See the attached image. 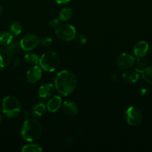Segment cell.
I'll return each instance as SVG.
<instances>
[{
  "instance_id": "obj_24",
  "label": "cell",
  "mask_w": 152,
  "mask_h": 152,
  "mask_svg": "<svg viewBox=\"0 0 152 152\" xmlns=\"http://www.w3.org/2000/svg\"><path fill=\"white\" fill-rule=\"evenodd\" d=\"M22 25L19 22H13L11 24V26H10V31L15 35H19L22 32Z\"/></svg>"
},
{
  "instance_id": "obj_17",
  "label": "cell",
  "mask_w": 152,
  "mask_h": 152,
  "mask_svg": "<svg viewBox=\"0 0 152 152\" xmlns=\"http://www.w3.org/2000/svg\"><path fill=\"white\" fill-rule=\"evenodd\" d=\"M148 65V61L146 58L144 56H141V57H138L137 62H136V71H138L139 73H141L145 69Z\"/></svg>"
},
{
  "instance_id": "obj_23",
  "label": "cell",
  "mask_w": 152,
  "mask_h": 152,
  "mask_svg": "<svg viewBox=\"0 0 152 152\" xmlns=\"http://www.w3.org/2000/svg\"><path fill=\"white\" fill-rule=\"evenodd\" d=\"M25 60L27 63L30 64V65H37V63L40 61V59L37 56V55H36L35 53H27L25 56Z\"/></svg>"
},
{
  "instance_id": "obj_27",
  "label": "cell",
  "mask_w": 152,
  "mask_h": 152,
  "mask_svg": "<svg viewBox=\"0 0 152 152\" xmlns=\"http://www.w3.org/2000/svg\"><path fill=\"white\" fill-rule=\"evenodd\" d=\"M58 23H59V20L57 19H53L52 20H50L49 22V25L51 27V28H55V27L58 26Z\"/></svg>"
},
{
  "instance_id": "obj_12",
  "label": "cell",
  "mask_w": 152,
  "mask_h": 152,
  "mask_svg": "<svg viewBox=\"0 0 152 152\" xmlns=\"http://www.w3.org/2000/svg\"><path fill=\"white\" fill-rule=\"evenodd\" d=\"M61 105H62V99L59 96H55L49 100L47 102V107L48 111L50 112H56L58 111L60 108H61Z\"/></svg>"
},
{
  "instance_id": "obj_30",
  "label": "cell",
  "mask_w": 152,
  "mask_h": 152,
  "mask_svg": "<svg viewBox=\"0 0 152 152\" xmlns=\"http://www.w3.org/2000/svg\"><path fill=\"white\" fill-rule=\"evenodd\" d=\"M2 13H3L2 7H1V5H0V18H1V15H2Z\"/></svg>"
},
{
  "instance_id": "obj_7",
  "label": "cell",
  "mask_w": 152,
  "mask_h": 152,
  "mask_svg": "<svg viewBox=\"0 0 152 152\" xmlns=\"http://www.w3.org/2000/svg\"><path fill=\"white\" fill-rule=\"evenodd\" d=\"M39 43H40V39L37 38V36L34 35V34L25 35L20 41V45L22 50H26V51H30L35 48L38 45Z\"/></svg>"
},
{
  "instance_id": "obj_31",
  "label": "cell",
  "mask_w": 152,
  "mask_h": 152,
  "mask_svg": "<svg viewBox=\"0 0 152 152\" xmlns=\"http://www.w3.org/2000/svg\"><path fill=\"white\" fill-rule=\"evenodd\" d=\"M2 120H3V117H2V116L0 114V123H1V121H2Z\"/></svg>"
},
{
  "instance_id": "obj_20",
  "label": "cell",
  "mask_w": 152,
  "mask_h": 152,
  "mask_svg": "<svg viewBox=\"0 0 152 152\" xmlns=\"http://www.w3.org/2000/svg\"><path fill=\"white\" fill-rule=\"evenodd\" d=\"M22 50V48L21 47L20 42H15L7 48V50L11 56H17L21 53Z\"/></svg>"
},
{
  "instance_id": "obj_28",
  "label": "cell",
  "mask_w": 152,
  "mask_h": 152,
  "mask_svg": "<svg viewBox=\"0 0 152 152\" xmlns=\"http://www.w3.org/2000/svg\"><path fill=\"white\" fill-rule=\"evenodd\" d=\"M19 64H20V59H19V58H16V59H14V61H13V67H17L19 66Z\"/></svg>"
},
{
  "instance_id": "obj_1",
  "label": "cell",
  "mask_w": 152,
  "mask_h": 152,
  "mask_svg": "<svg viewBox=\"0 0 152 152\" xmlns=\"http://www.w3.org/2000/svg\"><path fill=\"white\" fill-rule=\"evenodd\" d=\"M55 87L58 93L63 96L71 94L77 87L76 76L66 70L60 71L55 78Z\"/></svg>"
},
{
  "instance_id": "obj_10",
  "label": "cell",
  "mask_w": 152,
  "mask_h": 152,
  "mask_svg": "<svg viewBox=\"0 0 152 152\" xmlns=\"http://www.w3.org/2000/svg\"><path fill=\"white\" fill-rule=\"evenodd\" d=\"M62 109L64 114L67 116H69V117H73V116L76 115L77 111H78L76 103L69 100L65 101L63 103Z\"/></svg>"
},
{
  "instance_id": "obj_2",
  "label": "cell",
  "mask_w": 152,
  "mask_h": 152,
  "mask_svg": "<svg viewBox=\"0 0 152 152\" xmlns=\"http://www.w3.org/2000/svg\"><path fill=\"white\" fill-rule=\"evenodd\" d=\"M43 129L37 120L34 119H27L22 128V136L28 142L37 140L41 137Z\"/></svg>"
},
{
  "instance_id": "obj_25",
  "label": "cell",
  "mask_w": 152,
  "mask_h": 152,
  "mask_svg": "<svg viewBox=\"0 0 152 152\" xmlns=\"http://www.w3.org/2000/svg\"><path fill=\"white\" fill-rule=\"evenodd\" d=\"M75 39L76 42H77V43H79V44L83 45V44H84V43H86V37H85V36L83 35V34H76Z\"/></svg>"
},
{
  "instance_id": "obj_18",
  "label": "cell",
  "mask_w": 152,
  "mask_h": 152,
  "mask_svg": "<svg viewBox=\"0 0 152 152\" xmlns=\"http://www.w3.org/2000/svg\"><path fill=\"white\" fill-rule=\"evenodd\" d=\"M13 39V36L8 32L0 33V45H1L7 46L10 44Z\"/></svg>"
},
{
  "instance_id": "obj_11",
  "label": "cell",
  "mask_w": 152,
  "mask_h": 152,
  "mask_svg": "<svg viewBox=\"0 0 152 152\" xmlns=\"http://www.w3.org/2000/svg\"><path fill=\"white\" fill-rule=\"evenodd\" d=\"M149 49L148 44L145 41H139L134 45V53L137 57L145 56Z\"/></svg>"
},
{
  "instance_id": "obj_3",
  "label": "cell",
  "mask_w": 152,
  "mask_h": 152,
  "mask_svg": "<svg viewBox=\"0 0 152 152\" xmlns=\"http://www.w3.org/2000/svg\"><path fill=\"white\" fill-rule=\"evenodd\" d=\"M1 107L4 115L9 118L17 117L21 111L20 102L13 96H7L4 97L2 100Z\"/></svg>"
},
{
  "instance_id": "obj_26",
  "label": "cell",
  "mask_w": 152,
  "mask_h": 152,
  "mask_svg": "<svg viewBox=\"0 0 152 152\" xmlns=\"http://www.w3.org/2000/svg\"><path fill=\"white\" fill-rule=\"evenodd\" d=\"M40 43L43 46H49L52 43V39L49 37H46L40 39Z\"/></svg>"
},
{
  "instance_id": "obj_13",
  "label": "cell",
  "mask_w": 152,
  "mask_h": 152,
  "mask_svg": "<svg viewBox=\"0 0 152 152\" xmlns=\"http://www.w3.org/2000/svg\"><path fill=\"white\" fill-rule=\"evenodd\" d=\"M55 87L51 83L44 84L39 88L38 94L41 98H46L50 96L53 94Z\"/></svg>"
},
{
  "instance_id": "obj_6",
  "label": "cell",
  "mask_w": 152,
  "mask_h": 152,
  "mask_svg": "<svg viewBox=\"0 0 152 152\" xmlns=\"http://www.w3.org/2000/svg\"><path fill=\"white\" fill-rule=\"evenodd\" d=\"M125 119L128 125L137 126L141 123L142 120V114L137 107L131 106L126 111Z\"/></svg>"
},
{
  "instance_id": "obj_29",
  "label": "cell",
  "mask_w": 152,
  "mask_h": 152,
  "mask_svg": "<svg viewBox=\"0 0 152 152\" xmlns=\"http://www.w3.org/2000/svg\"><path fill=\"white\" fill-rule=\"evenodd\" d=\"M56 1V2L58 3V4H66V3L69 2V1H70L71 0H55Z\"/></svg>"
},
{
  "instance_id": "obj_21",
  "label": "cell",
  "mask_w": 152,
  "mask_h": 152,
  "mask_svg": "<svg viewBox=\"0 0 152 152\" xmlns=\"http://www.w3.org/2000/svg\"><path fill=\"white\" fill-rule=\"evenodd\" d=\"M142 79L148 83L152 84V66L147 67L142 72H141Z\"/></svg>"
},
{
  "instance_id": "obj_19",
  "label": "cell",
  "mask_w": 152,
  "mask_h": 152,
  "mask_svg": "<svg viewBox=\"0 0 152 152\" xmlns=\"http://www.w3.org/2000/svg\"><path fill=\"white\" fill-rule=\"evenodd\" d=\"M72 15V10L70 7H64L60 11L59 19L61 21H66L71 18Z\"/></svg>"
},
{
  "instance_id": "obj_9",
  "label": "cell",
  "mask_w": 152,
  "mask_h": 152,
  "mask_svg": "<svg viewBox=\"0 0 152 152\" xmlns=\"http://www.w3.org/2000/svg\"><path fill=\"white\" fill-rule=\"evenodd\" d=\"M42 77V70L40 67L37 65H34L28 69L26 73V78L28 83H37L41 79Z\"/></svg>"
},
{
  "instance_id": "obj_15",
  "label": "cell",
  "mask_w": 152,
  "mask_h": 152,
  "mask_svg": "<svg viewBox=\"0 0 152 152\" xmlns=\"http://www.w3.org/2000/svg\"><path fill=\"white\" fill-rule=\"evenodd\" d=\"M10 56L8 50L0 48V68H4L10 64Z\"/></svg>"
},
{
  "instance_id": "obj_4",
  "label": "cell",
  "mask_w": 152,
  "mask_h": 152,
  "mask_svg": "<svg viewBox=\"0 0 152 152\" xmlns=\"http://www.w3.org/2000/svg\"><path fill=\"white\" fill-rule=\"evenodd\" d=\"M59 56L54 51H48L43 53L39 61V64L42 69L48 72L55 71L59 65Z\"/></svg>"
},
{
  "instance_id": "obj_16",
  "label": "cell",
  "mask_w": 152,
  "mask_h": 152,
  "mask_svg": "<svg viewBox=\"0 0 152 152\" xmlns=\"http://www.w3.org/2000/svg\"><path fill=\"white\" fill-rule=\"evenodd\" d=\"M46 108V105L45 103V102L43 101H40V102H37L33 108V114H34L35 117H40L42 116V114L45 112Z\"/></svg>"
},
{
  "instance_id": "obj_14",
  "label": "cell",
  "mask_w": 152,
  "mask_h": 152,
  "mask_svg": "<svg viewBox=\"0 0 152 152\" xmlns=\"http://www.w3.org/2000/svg\"><path fill=\"white\" fill-rule=\"evenodd\" d=\"M122 77L128 83H135L138 81L139 78V74L136 70H130V71H127L126 72L122 74Z\"/></svg>"
},
{
  "instance_id": "obj_5",
  "label": "cell",
  "mask_w": 152,
  "mask_h": 152,
  "mask_svg": "<svg viewBox=\"0 0 152 152\" xmlns=\"http://www.w3.org/2000/svg\"><path fill=\"white\" fill-rule=\"evenodd\" d=\"M55 34L57 37L62 41L68 42L74 39L76 36V31L72 25L63 24L57 28Z\"/></svg>"
},
{
  "instance_id": "obj_22",
  "label": "cell",
  "mask_w": 152,
  "mask_h": 152,
  "mask_svg": "<svg viewBox=\"0 0 152 152\" xmlns=\"http://www.w3.org/2000/svg\"><path fill=\"white\" fill-rule=\"evenodd\" d=\"M22 152H42L43 148L37 144H30L25 145L22 148Z\"/></svg>"
},
{
  "instance_id": "obj_8",
  "label": "cell",
  "mask_w": 152,
  "mask_h": 152,
  "mask_svg": "<svg viewBox=\"0 0 152 152\" xmlns=\"http://www.w3.org/2000/svg\"><path fill=\"white\" fill-rule=\"evenodd\" d=\"M135 58L129 53H122L117 59V65L121 69H128L135 64Z\"/></svg>"
}]
</instances>
